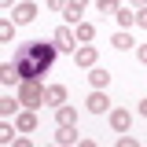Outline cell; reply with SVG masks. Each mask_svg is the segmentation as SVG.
<instances>
[{
	"label": "cell",
	"instance_id": "1",
	"mask_svg": "<svg viewBox=\"0 0 147 147\" xmlns=\"http://www.w3.org/2000/svg\"><path fill=\"white\" fill-rule=\"evenodd\" d=\"M55 40H30V44H22L15 55V66L22 74V81H40V74L52 70L55 63Z\"/></svg>",
	"mask_w": 147,
	"mask_h": 147
},
{
	"label": "cell",
	"instance_id": "23",
	"mask_svg": "<svg viewBox=\"0 0 147 147\" xmlns=\"http://www.w3.org/2000/svg\"><path fill=\"white\" fill-rule=\"evenodd\" d=\"M136 26L147 30V7H136Z\"/></svg>",
	"mask_w": 147,
	"mask_h": 147
},
{
	"label": "cell",
	"instance_id": "26",
	"mask_svg": "<svg viewBox=\"0 0 147 147\" xmlns=\"http://www.w3.org/2000/svg\"><path fill=\"white\" fill-rule=\"evenodd\" d=\"M136 114H144V118H147V99H140V103H136Z\"/></svg>",
	"mask_w": 147,
	"mask_h": 147
},
{
	"label": "cell",
	"instance_id": "22",
	"mask_svg": "<svg viewBox=\"0 0 147 147\" xmlns=\"http://www.w3.org/2000/svg\"><path fill=\"white\" fill-rule=\"evenodd\" d=\"M114 147H140V140H136V136H118Z\"/></svg>",
	"mask_w": 147,
	"mask_h": 147
},
{
	"label": "cell",
	"instance_id": "5",
	"mask_svg": "<svg viewBox=\"0 0 147 147\" xmlns=\"http://www.w3.org/2000/svg\"><path fill=\"white\" fill-rule=\"evenodd\" d=\"M85 107H88L92 114H107V110H110V96H107V88H96L88 99H85Z\"/></svg>",
	"mask_w": 147,
	"mask_h": 147
},
{
	"label": "cell",
	"instance_id": "24",
	"mask_svg": "<svg viewBox=\"0 0 147 147\" xmlns=\"http://www.w3.org/2000/svg\"><path fill=\"white\" fill-rule=\"evenodd\" d=\"M44 4H48L52 11H66V0H44Z\"/></svg>",
	"mask_w": 147,
	"mask_h": 147
},
{
	"label": "cell",
	"instance_id": "7",
	"mask_svg": "<svg viewBox=\"0 0 147 147\" xmlns=\"http://www.w3.org/2000/svg\"><path fill=\"white\" fill-rule=\"evenodd\" d=\"M66 103V85H44V107H63Z\"/></svg>",
	"mask_w": 147,
	"mask_h": 147
},
{
	"label": "cell",
	"instance_id": "27",
	"mask_svg": "<svg viewBox=\"0 0 147 147\" xmlns=\"http://www.w3.org/2000/svg\"><path fill=\"white\" fill-rule=\"evenodd\" d=\"M11 147H33V144H30L26 136H18V140H15V144H11Z\"/></svg>",
	"mask_w": 147,
	"mask_h": 147
},
{
	"label": "cell",
	"instance_id": "25",
	"mask_svg": "<svg viewBox=\"0 0 147 147\" xmlns=\"http://www.w3.org/2000/svg\"><path fill=\"white\" fill-rule=\"evenodd\" d=\"M136 59H140V63L147 66V44H140V48H136Z\"/></svg>",
	"mask_w": 147,
	"mask_h": 147
},
{
	"label": "cell",
	"instance_id": "12",
	"mask_svg": "<svg viewBox=\"0 0 147 147\" xmlns=\"http://www.w3.org/2000/svg\"><path fill=\"white\" fill-rule=\"evenodd\" d=\"M110 44H114V48H118V52H129V48H132V44H136V40H132V33H129V30H118V33L110 37Z\"/></svg>",
	"mask_w": 147,
	"mask_h": 147
},
{
	"label": "cell",
	"instance_id": "15",
	"mask_svg": "<svg viewBox=\"0 0 147 147\" xmlns=\"http://www.w3.org/2000/svg\"><path fill=\"white\" fill-rule=\"evenodd\" d=\"M114 18H118V26H121V30H129V26H136V15H132V7H125V4H121V7L114 11Z\"/></svg>",
	"mask_w": 147,
	"mask_h": 147
},
{
	"label": "cell",
	"instance_id": "8",
	"mask_svg": "<svg viewBox=\"0 0 147 147\" xmlns=\"http://www.w3.org/2000/svg\"><path fill=\"white\" fill-rule=\"evenodd\" d=\"M129 125H132V114H129V110H110V129H114V132H129Z\"/></svg>",
	"mask_w": 147,
	"mask_h": 147
},
{
	"label": "cell",
	"instance_id": "10",
	"mask_svg": "<svg viewBox=\"0 0 147 147\" xmlns=\"http://www.w3.org/2000/svg\"><path fill=\"white\" fill-rule=\"evenodd\" d=\"M88 81H92V88H107V85H110V70H107V66H92Z\"/></svg>",
	"mask_w": 147,
	"mask_h": 147
},
{
	"label": "cell",
	"instance_id": "6",
	"mask_svg": "<svg viewBox=\"0 0 147 147\" xmlns=\"http://www.w3.org/2000/svg\"><path fill=\"white\" fill-rule=\"evenodd\" d=\"M96 59H99V55H96V48H92V44H77V52H74V63H77L81 70H92V66H96Z\"/></svg>",
	"mask_w": 147,
	"mask_h": 147
},
{
	"label": "cell",
	"instance_id": "21",
	"mask_svg": "<svg viewBox=\"0 0 147 147\" xmlns=\"http://www.w3.org/2000/svg\"><path fill=\"white\" fill-rule=\"evenodd\" d=\"M85 7H88V0H66V11H77V15H81Z\"/></svg>",
	"mask_w": 147,
	"mask_h": 147
},
{
	"label": "cell",
	"instance_id": "3",
	"mask_svg": "<svg viewBox=\"0 0 147 147\" xmlns=\"http://www.w3.org/2000/svg\"><path fill=\"white\" fill-rule=\"evenodd\" d=\"M52 40H55L59 52H77V48H74V44H77V33H74L70 26H59V30L52 33Z\"/></svg>",
	"mask_w": 147,
	"mask_h": 147
},
{
	"label": "cell",
	"instance_id": "18",
	"mask_svg": "<svg viewBox=\"0 0 147 147\" xmlns=\"http://www.w3.org/2000/svg\"><path fill=\"white\" fill-rule=\"evenodd\" d=\"M118 7H121V0H96V11L99 15H114Z\"/></svg>",
	"mask_w": 147,
	"mask_h": 147
},
{
	"label": "cell",
	"instance_id": "17",
	"mask_svg": "<svg viewBox=\"0 0 147 147\" xmlns=\"http://www.w3.org/2000/svg\"><path fill=\"white\" fill-rule=\"evenodd\" d=\"M15 107H22V103H18V96H4V99H0V114H4V118H11Z\"/></svg>",
	"mask_w": 147,
	"mask_h": 147
},
{
	"label": "cell",
	"instance_id": "4",
	"mask_svg": "<svg viewBox=\"0 0 147 147\" xmlns=\"http://www.w3.org/2000/svg\"><path fill=\"white\" fill-rule=\"evenodd\" d=\"M33 18H37V4H33V0L15 4V15H11V22H15V26H30Z\"/></svg>",
	"mask_w": 147,
	"mask_h": 147
},
{
	"label": "cell",
	"instance_id": "28",
	"mask_svg": "<svg viewBox=\"0 0 147 147\" xmlns=\"http://www.w3.org/2000/svg\"><path fill=\"white\" fill-rule=\"evenodd\" d=\"M77 147H99V144H96V140H81Z\"/></svg>",
	"mask_w": 147,
	"mask_h": 147
},
{
	"label": "cell",
	"instance_id": "13",
	"mask_svg": "<svg viewBox=\"0 0 147 147\" xmlns=\"http://www.w3.org/2000/svg\"><path fill=\"white\" fill-rule=\"evenodd\" d=\"M15 125H18V132H33L37 129V114L33 110H22V114L15 118Z\"/></svg>",
	"mask_w": 147,
	"mask_h": 147
},
{
	"label": "cell",
	"instance_id": "29",
	"mask_svg": "<svg viewBox=\"0 0 147 147\" xmlns=\"http://www.w3.org/2000/svg\"><path fill=\"white\" fill-rule=\"evenodd\" d=\"M132 4H136V7H147V0H132Z\"/></svg>",
	"mask_w": 147,
	"mask_h": 147
},
{
	"label": "cell",
	"instance_id": "16",
	"mask_svg": "<svg viewBox=\"0 0 147 147\" xmlns=\"http://www.w3.org/2000/svg\"><path fill=\"white\" fill-rule=\"evenodd\" d=\"M74 33H77V44H88L92 37H96V26L92 22H81V26H74Z\"/></svg>",
	"mask_w": 147,
	"mask_h": 147
},
{
	"label": "cell",
	"instance_id": "2",
	"mask_svg": "<svg viewBox=\"0 0 147 147\" xmlns=\"http://www.w3.org/2000/svg\"><path fill=\"white\" fill-rule=\"evenodd\" d=\"M18 103H22V110L44 107V85H40V81H22V85H18Z\"/></svg>",
	"mask_w": 147,
	"mask_h": 147
},
{
	"label": "cell",
	"instance_id": "9",
	"mask_svg": "<svg viewBox=\"0 0 147 147\" xmlns=\"http://www.w3.org/2000/svg\"><path fill=\"white\" fill-rule=\"evenodd\" d=\"M74 129H77V125H59V129H55V144H59V147H70V144H81Z\"/></svg>",
	"mask_w": 147,
	"mask_h": 147
},
{
	"label": "cell",
	"instance_id": "11",
	"mask_svg": "<svg viewBox=\"0 0 147 147\" xmlns=\"http://www.w3.org/2000/svg\"><path fill=\"white\" fill-rule=\"evenodd\" d=\"M55 125H77V110L70 103H63V107L55 110Z\"/></svg>",
	"mask_w": 147,
	"mask_h": 147
},
{
	"label": "cell",
	"instance_id": "30",
	"mask_svg": "<svg viewBox=\"0 0 147 147\" xmlns=\"http://www.w3.org/2000/svg\"><path fill=\"white\" fill-rule=\"evenodd\" d=\"M0 4H4V7H11V0H0Z\"/></svg>",
	"mask_w": 147,
	"mask_h": 147
},
{
	"label": "cell",
	"instance_id": "31",
	"mask_svg": "<svg viewBox=\"0 0 147 147\" xmlns=\"http://www.w3.org/2000/svg\"><path fill=\"white\" fill-rule=\"evenodd\" d=\"M55 147H59V144H55Z\"/></svg>",
	"mask_w": 147,
	"mask_h": 147
},
{
	"label": "cell",
	"instance_id": "14",
	"mask_svg": "<svg viewBox=\"0 0 147 147\" xmlns=\"http://www.w3.org/2000/svg\"><path fill=\"white\" fill-rule=\"evenodd\" d=\"M0 81H4V85H15V81H22V74H18L15 63H4V66H0Z\"/></svg>",
	"mask_w": 147,
	"mask_h": 147
},
{
	"label": "cell",
	"instance_id": "20",
	"mask_svg": "<svg viewBox=\"0 0 147 147\" xmlns=\"http://www.w3.org/2000/svg\"><path fill=\"white\" fill-rule=\"evenodd\" d=\"M11 37H15V22H11V18H4V22H0V40L7 44Z\"/></svg>",
	"mask_w": 147,
	"mask_h": 147
},
{
	"label": "cell",
	"instance_id": "19",
	"mask_svg": "<svg viewBox=\"0 0 147 147\" xmlns=\"http://www.w3.org/2000/svg\"><path fill=\"white\" fill-rule=\"evenodd\" d=\"M15 129H18V125H7V121L0 125V144H4V147H11V144H15Z\"/></svg>",
	"mask_w": 147,
	"mask_h": 147
}]
</instances>
